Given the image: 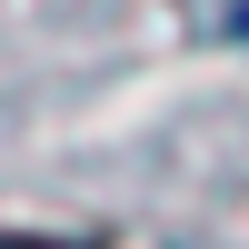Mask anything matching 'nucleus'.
Wrapping results in <instances>:
<instances>
[{
	"label": "nucleus",
	"mask_w": 249,
	"mask_h": 249,
	"mask_svg": "<svg viewBox=\"0 0 249 249\" xmlns=\"http://www.w3.org/2000/svg\"><path fill=\"white\" fill-rule=\"evenodd\" d=\"M0 249H70V239H0Z\"/></svg>",
	"instance_id": "1"
}]
</instances>
